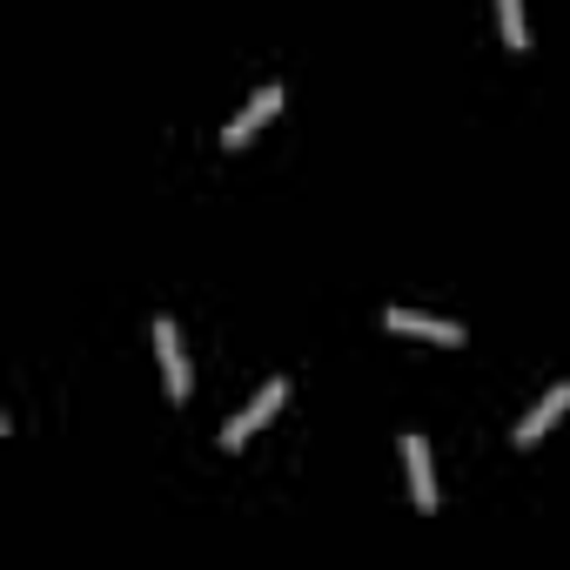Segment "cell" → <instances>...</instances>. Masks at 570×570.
<instances>
[{
  "instance_id": "6da1fadb",
  "label": "cell",
  "mask_w": 570,
  "mask_h": 570,
  "mask_svg": "<svg viewBox=\"0 0 570 570\" xmlns=\"http://www.w3.org/2000/svg\"><path fill=\"white\" fill-rule=\"evenodd\" d=\"M282 396H289V383H282V376H268V383H262V396L222 423V450H242V443H248V436H255V430H262V423L282 410Z\"/></svg>"
},
{
  "instance_id": "7a4b0ae2",
  "label": "cell",
  "mask_w": 570,
  "mask_h": 570,
  "mask_svg": "<svg viewBox=\"0 0 570 570\" xmlns=\"http://www.w3.org/2000/svg\"><path fill=\"white\" fill-rule=\"evenodd\" d=\"M155 356H161L168 396L181 403V396H188V350H181V336H175V316H155Z\"/></svg>"
},
{
  "instance_id": "3957f363",
  "label": "cell",
  "mask_w": 570,
  "mask_h": 570,
  "mask_svg": "<svg viewBox=\"0 0 570 570\" xmlns=\"http://www.w3.org/2000/svg\"><path fill=\"white\" fill-rule=\"evenodd\" d=\"M275 108H282V81H262V88L248 95V108H242V115L222 128V141H228V148H242V141H248V135H255V128H262Z\"/></svg>"
},
{
  "instance_id": "277c9868",
  "label": "cell",
  "mask_w": 570,
  "mask_h": 570,
  "mask_svg": "<svg viewBox=\"0 0 570 570\" xmlns=\"http://www.w3.org/2000/svg\"><path fill=\"white\" fill-rule=\"evenodd\" d=\"M383 330L396 336H430V343H463V323H443V316H423V309H383Z\"/></svg>"
},
{
  "instance_id": "5b68a950",
  "label": "cell",
  "mask_w": 570,
  "mask_h": 570,
  "mask_svg": "<svg viewBox=\"0 0 570 570\" xmlns=\"http://www.w3.org/2000/svg\"><path fill=\"white\" fill-rule=\"evenodd\" d=\"M403 463H410V497H416V510H436V470H430V443L410 430L403 436Z\"/></svg>"
},
{
  "instance_id": "8992f818",
  "label": "cell",
  "mask_w": 570,
  "mask_h": 570,
  "mask_svg": "<svg viewBox=\"0 0 570 570\" xmlns=\"http://www.w3.org/2000/svg\"><path fill=\"white\" fill-rule=\"evenodd\" d=\"M563 410H570V383H550V390H543V396L530 403V416L517 423V443L530 450V443H537V436H543V430H550V423L563 416Z\"/></svg>"
},
{
  "instance_id": "52a82bcc",
  "label": "cell",
  "mask_w": 570,
  "mask_h": 570,
  "mask_svg": "<svg viewBox=\"0 0 570 570\" xmlns=\"http://www.w3.org/2000/svg\"><path fill=\"white\" fill-rule=\"evenodd\" d=\"M497 14H503V41H510V48H523V41H530V21H523V0H503Z\"/></svg>"
}]
</instances>
